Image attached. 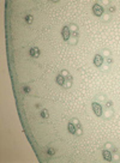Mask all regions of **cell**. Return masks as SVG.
Masks as SVG:
<instances>
[{"label": "cell", "instance_id": "cell-1", "mask_svg": "<svg viewBox=\"0 0 120 163\" xmlns=\"http://www.w3.org/2000/svg\"><path fill=\"white\" fill-rule=\"evenodd\" d=\"M91 11H93V13H94V16H96V17H102L105 13H106V9L102 6V5H100L99 3H95L94 5H93V7H91Z\"/></svg>", "mask_w": 120, "mask_h": 163}, {"label": "cell", "instance_id": "cell-2", "mask_svg": "<svg viewBox=\"0 0 120 163\" xmlns=\"http://www.w3.org/2000/svg\"><path fill=\"white\" fill-rule=\"evenodd\" d=\"M91 108H93V110H94V113H95V115H96L97 118H101V116H102L103 109H105V108H103V105L93 101V102H91Z\"/></svg>", "mask_w": 120, "mask_h": 163}, {"label": "cell", "instance_id": "cell-3", "mask_svg": "<svg viewBox=\"0 0 120 163\" xmlns=\"http://www.w3.org/2000/svg\"><path fill=\"white\" fill-rule=\"evenodd\" d=\"M114 115H115L114 108H105L103 109V114H102V119L109 121V120H112L114 118Z\"/></svg>", "mask_w": 120, "mask_h": 163}, {"label": "cell", "instance_id": "cell-4", "mask_svg": "<svg viewBox=\"0 0 120 163\" xmlns=\"http://www.w3.org/2000/svg\"><path fill=\"white\" fill-rule=\"evenodd\" d=\"M93 62H94V65H95V67L100 69V67L102 66V65L105 64V58H103V56H102L100 53H97V54H95Z\"/></svg>", "mask_w": 120, "mask_h": 163}, {"label": "cell", "instance_id": "cell-5", "mask_svg": "<svg viewBox=\"0 0 120 163\" xmlns=\"http://www.w3.org/2000/svg\"><path fill=\"white\" fill-rule=\"evenodd\" d=\"M107 100H108V97H107V95L105 92H99L94 97V101L97 102V103H101V105H105Z\"/></svg>", "mask_w": 120, "mask_h": 163}, {"label": "cell", "instance_id": "cell-6", "mask_svg": "<svg viewBox=\"0 0 120 163\" xmlns=\"http://www.w3.org/2000/svg\"><path fill=\"white\" fill-rule=\"evenodd\" d=\"M61 36H63V40H64L65 42H67V41L70 40V37H71V31H70L67 24L64 25L63 29H61Z\"/></svg>", "mask_w": 120, "mask_h": 163}, {"label": "cell", "instance_id": "cell-7", "mask_svg": "<svg viewBox=\"0 0 120 163\" xmlns=\"http://www.w3.org/2000/svg\"><path fill=\"white\" fill-rule=\"evenodd\" d=\"M29 55L31 56L33 59H37V58L41 55V50H40V48H39V47H36V46L31 47V48L29 49Z\"/></svg>", "mask_w": 120, "mask_h": 163}, {"label": "cell", "instance_id": "cell-8", "mask_svg": "<svg viewBox=\"0 0 120 163\" xmlns=\"http://www.w3.org/2000/svg\"><path fill=\"white\" fill-rule=\"evenodd\" d=\"M99 70H100V72H101V73L108 75V73H110V72H112L113 66H112V65H109V64H107V62H105V64L102 65V66H101Z\"/></svg>", "mask_w": 120, "mask_h": 163}, {"label": "cell", "instance_id": "cell-9", "mask_svg": "<svg viewBox=\"0 0 120 163\" xmlns=\"http://www.w3.org/2000/svg\"><path fill=\"white\" fill-rule=\"evenodd\" d=\"M100 54H101L105 59H108V58H112V56H113V53H112L110 48H101Z\"/></svg>", "mask_w": 120, "mask_h": 163}, {"label": "cell", "instance_id": "cell-10", "mask_svg": "<svg viewBox=\"0 0 120 163\" xmlns=\"http://www.w3.org/2000/svg\"><path fill=\"white\" fill-rule=\"evenodd\" d=\"M102 149H106V150H109L110 152H113V151H116L118 150V148L114 145V143H112V142H106L105 144H103V146H102Z\"/></svg>", "mask_w": 120, "mask_h": 163}, {"label": "cell", "instance_id": "cell-11", "mask_svg": "<svg viewBox=\"0 0 120 163\" xmlns=\"http://www.w3.org/2000/svg\"><path fill=\"white\" fill-rule=\"evenodd\" d=\"M113 20V15H109V13H105L102 17H101V22L103 24H110V22Z\"/></svg>", "mask_w": 120, "mask_h": 163}, {"label": "cell", "instance_id": "cell-12", "mask_svg": "<svg viewBox=\"0 0 120 163\" xmlns=\"http://www.w3.org/2000/svg\"><path fill=\"white\" fill-rule=\"evenodd\" d=\"M102 156H103V158H105L107 162H113V158H112V152H110L109 150L102 149Z\"/></svg>", "mask_w": 120, "mask_h": 163}, {"label": "cell", "instance_id": "cell-13", "mask_svg": "<svg viewBox=\"0 0 120 163\" xmlns=\"http://www.w3.org/2000/svg\"><path fill=\"white\" fill-rule=\"evenodd\" d=\"M65 82H66V78H65V77H63V76L60 75V73H59L56 77H55V83H56L58 85H60V86H64Z\"/></svg>", "mask_w": 120, "mask_h": 163}, {"label": "cell", "instance_id": "cell-14", "mask_svg": "<svg viewBox=\"0 0 120 163\" xmlns=\"http://www.w3.org/2000/svg\"><path fill=\"white\" fill-rule=\"evenodd\" d=\"M67 25H69V29H70V31H71V34L79 32V26H78L77 24H75V23H69Z\"/></svg>", "mask_w": 120, "mask_h": 163}, {"label": "cell", "instance_id": "cell-15", "mask_svg": "<svg viewBox=\"0 0 120 163\" xmlns=\"http://www.w3.org/2000/svg\"><path fill=\"white\" fill-rule=\"evenodd\" d=\"M76 129H77L76 125H73L71 121H69V124H67V131H69V133L75 134V133H76Z\"/></svg>", "mask_w": 120, "mask_h": 163}, {"label": "cell", "instance_id": "cell-16", "mask_svg": "<svg viewBox=\"0 0 120 163\" xmlns=\"http://www.w3.org/2000/svg\"><path fill=\"white\" fill-rule=\"evenodd\" d=\"M78 41H79V37H76V36H71L70 40L67 41V43L70 46H77L78 45Z\"/></svg>", "mask_w": 120, "mask_h": 163}, {"label": "cell", "instance_id": "cell-17", "mask_svg": "<svg viewBox=\"0 0 120 163\" xmlns=\"http://www.w3.org/2000/svg\"><path fill=\"white\" fill-rule=\"evenodd\" d=\"M112 158H113V162H120V151L119 150L113 151L112 152Z\"/></svg>", "mask_w": 120, "mask_h": 163}, {"label": "cell", "instance_id": "cell-18", "mask_svg": "<svg viewBox=\"0 0 120 163\" xmlns=\"http://www.w3.org/2000/svg\"><path fill=\"white\" fill-rule=\"evenodd\" d=\"M40 116H41L42 119H48V118H49V112H48V109L42 108L41 112H40Z\"/></svg>", "mask_w": 120, "mask_h": 163}, {"label": "cell", "instance_id": "cell-19", "mask_svg": "<svg viewBox=\"0 0 120 163\" xmlns=\"http://www.w3.org/2000/svg\"><path fill=\"white\" fill-rule=\"evenodd\" d=\"M24 20L26 24H31L34 20V16L33 15H24Z\"/></svg>", "mask_w": 120, "mask_h": 163}, {"label": "cell", "instance_id": "cell-20", "mask_svg": "<svg viewBox=\"0 0 120 163\" xmlns=\"http://www.w3.org/2000/svg\"><path fill=\"white\" fill-rule=\"evenodd\" d=\"M115 11H116L115 5H109V6L106 9V12H107V13H109V15H114V13H115Z\"/></svg>", "mask_w": 120, "mask_h": 163}, {"label": "cell", "instance_id": "cell-21", "mask_svg": "<svg viewBox=\"0 0 120 163\" xmlns=\"http://www.w3.org/2000/svg\"><path fill=\"white\" fill-rule=\"evenodd\" d=\"M70 121H71L73 125H76V127H77V128L82 127V124H80V121H79V119H78V118H71V119H70Z\"/></svg>", "mask_w": 120, "mask_h": 163}, {"label": "cell", "instance_id": "cell-22", "mask_svg": "<svg viewBox=\"0 0 120 163\" xmlns=\"http://www.w3.org/2000/svg\"><path fill=\"white\" fill-rule=\"evenodd\" d=\"M100 5H102L105 9H107L109 5H112V3H110V0H101V1L99 3Z\"/></svg>", "mask_w": 120, "mask_h": 163}, {"label": "cell", "instance_id": "cell-23", "mask_svg": "<svg viewBox=\"0 0 120 163\" xmlns=\"http://www.w3.org/2000/svg\"><path fill=\"white\" fill-rule=\"evenodd\" d=\"M103 108H114V102L112 100H107L106 103L103 105Z\"/></svg>", "mask_w": 120, "mask_h": 163}, {"label": "cell", "instance_id": "cell-24", "mask_svg": "<svg viewBox=\"0 0 120 163\" xmlns=\"http://www.w3.org/2000/svg\"><path fill=\"white\" fill-rule=\"evenodd\" d=\"M83 133H84V131H83V127H79V128H77V129H76V133H75V136H77V137H82V136H83Z\"/></svg>", "mask_w": 120, "mask_h": 163}, {"label": "cell", "instance_id": "cell-25", "mask_svg": "<svg viewBox=\"0 0 120 163\" xmlns=\"http://www.w3.org/2000/svg\"><path fill=\"white\" fill-rule=\"evenodd\" d=\"M23 91H24V94H25V95H29V94H30V91H31V88H30L29 85H26V84H25V85H23Z\"/></svg>", "mask_w": 120, "mask_h": 163}, {"label": "cell", "instance_id": "cell-26", "mask_svg": "<svg viewBox=\"0 0 120 163\" xmlns=\"http://www.w3.org/2000/svg\"><path fill=\"white\" fill-rule=\"evenodd\" d=\"M72 85H73V82H72V80H66L65 84H64V88H65V89H70V88H72Z\"/></svg>", "mask_w": 120, "mask_h": 163}, {"label": "cell", "instance_id": "cell-27", "mask_svg": "<svg viewBox=\"0 0 120 163\" xmlns=\"http://www.w3.org/2000/svg\"><path fill=\"white\" fill-rule=\"evenodd\" d=\"M60 75H61L63 77H65V78H66V77H67V76H70L71 73H70V71H69V70H65V69H64V70L60 71Z\"/></svg>", "mask_w": 120, "mask_h": 163}, {"label": "cell", "instance_id": "cell-28", "mask_svg": "<svg viewBox=\"0 0 120 163\" xmlns=\"http://www.w3.org/2000/svg\"><path fill=\"white\" fill-rule=\"evenodd\" d=\"M105 62H107V64H109V65H114V58L112 56V58H108V59H105Z\"/></svg>", "mask_w": 120, "mask_h": 163}, {"label": "cell", "instance_id": "cell-29", "mask_svg": "<svg viewBox=\"0 0 120 163\" xmlns=\"http://www.w3.org/2000/svg\"><path fill=\"white\" fill-rule=\"evenodd\" d=\"M47 153H48V156H53V155L55 153V150L52 149V148H49V149L47 150Z\"/></svg>", "mask_w": 120, "mask_h": 163}, {"label": "cell", "instance_id": "cell-30", "mask_svg": "<svg viewBox=\"0 0 120 163\" xmlns=\"http://www.w3.org/2000/svg\"><path fill=\"white\" fill-rule=\"evenodd\" d=\"M66 80H72V82H73V76H72V75L67 76V77H66Z\"/></svg>", "mask_w": 120, "mask_h": 163}, {"label": "cell", "instance_id": "cell-31", "mask_svg": "<svg viewBox=\"0 0 120 163\" xmlns=\"http://www.w3.org/2000/svg\"><path fill=\"white\" fill-rule=\"evenodd\" d=\"M35 107H36V108H41V105H40V103H37Z\"/></svg>", "mask_w": 120, "mask_h": 163}]
</instances>
